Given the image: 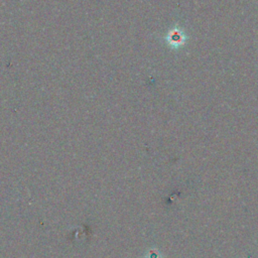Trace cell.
<instances>
[{"mask_svg": "<svg viewBox=\"0 0 258 258\" xmlns=\"http://www.w3.org/2000/svg\"><path fill=\"white\" fill-rule=\"evenodd\" d=\"M166 42L167 44L174 49H178L180 47H182L187 39V35L184 32V30L182 28H180L179 26L175 25L172 28H170V30L167 32L166 36H165Z\"/></svg>", "mask_w": 258, "mask_h": 258, "instance_id": "6da1fadb", "label": "cell"}]
</instances>
